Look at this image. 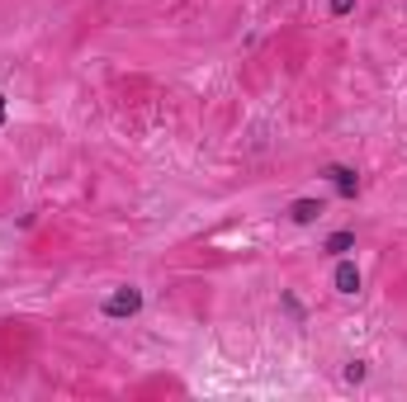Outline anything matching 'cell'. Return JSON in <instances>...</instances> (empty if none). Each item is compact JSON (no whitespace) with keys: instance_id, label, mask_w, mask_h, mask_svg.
<instances>
[{"instance_id":"ba28073f","label":"cell","mask_w":407,"mask_h":402,"mask_svg":"<svg viewBox=\"0 0 407 402\" xmlns=\"http://www.w3.org/2000/svg\"><path fill=\"white\" fill-rule=\"evenodd\" d=\"M0 123H5V95H0Z\"/></svg>"},{"instance_id":"277c9868","label":"cell","mask_w":407,"mask_h":402,"mask_svg":"<svg viewBox=\"0 0 407 402\" xmlns=\"http://www.w3.org/2000/svg\"><path fill=\"white\" fill-rule=\"evenodd\" d=\"M289 218L294 222H317V218H322V199H294Z\"/></svg>"},{"instance_id":"3957f363","label":"cell","mask_w":407,"mask_h":402,"mask_svg":"<svg viewBox=\"0 0 407 402\" xmlns=\"http://www.w3.org/2000/svg\"><path fill=\"white\" fill-rule=\"evenodd\" d=\"M327 180L336 185V190H341L346 199H355V190H360V175H355L351 166H331V170H327Z\"/></svg>"},{"instance_id":"52a82bcc","label":"cell","mask_w":407,"mask_h":402,"mask_svg":"<svg viewBox=\"0 0 407 402\" xmlns=\"http://www.w3.org/2000/svg\"><path fill=\"white\" fill-rule=\"evenodd\" d=\"M355 10V0H331V14H336V19H341V14H351Z\"/></svg>"},{"instance_id":"7a4b0ae2","label":"cell","mask_w":407,"mask_h":402,"mask_svg":"<svg viewBox=\"0 0 407 402\" xmlns=\"http://www.w3.org/2000/svg\"><path fill=\"white\" fill-rule=\"evenodd\" d=\"M331 284H336V294H360V270H355L351 260H341L336 274H331Z\"/></svg>"},{"instance_id":"8992f818","label":"cell","mask_w":407,"mask_h":402,"mask_svg":"<svg viewBox=\"0 0 407 402\" xmlns=\"http://www.w3.org/2000/svg\"><path fill=\"white\" fill-rule=\"evenodd\" d=\"M369 374V369H365V364H360V360H351V364H346V378H351V383H360V378H365Z\"/></svg>"},{"instance_id":"6da1fadb","label":"cell","mask_w":407,"mask_h":402,"mask_svg":"<svg viewBox=\"0 0 407 402\" xmlns=\"http://www.w3.org/2000/svg\"><path fill=\"white\" fill-rule=\"evenodd\" d=\"M133 312H143V289L123 284L105 299V317H133Z\"/></svg>"},{"instance_id":"5b68a950","label":"cell","mask_w":407,"mask_h":402,"mask_svg":"<svg viewBox=\"0 0 407 402\" xmlns=\"http://www.w3.org/2000/svg\"><path fill=\"white\" fill-rule=\"evenodd\" d=\"M351 247H355V232H331V237H327V247H322V251H331V256H346Z\"/></svg>"}]
</instances>
